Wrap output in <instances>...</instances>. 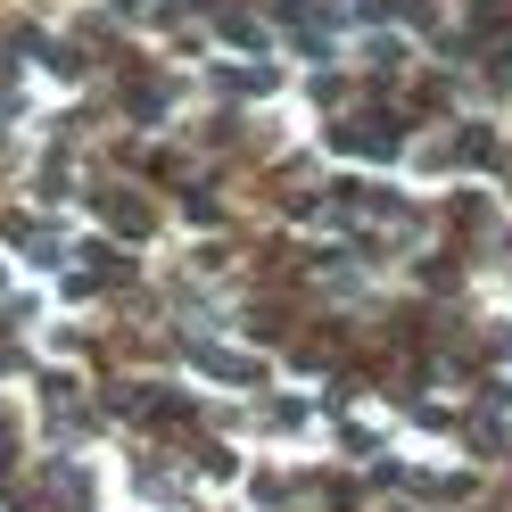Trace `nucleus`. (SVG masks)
Segmentation results:
<instances>
[{"label": "nucleus", "mask_w": 512, "mask_h": 512, "mask_svg": "<svg viewBox=\"0 0 512 512\" xmlns=\"http://www.w3.org/2000/svg\"><path fill=\"white\" fill-rule=\"evenodd\" d=\"M339 149H364V157H389V149H397V124H380V116H372V124H347V133H339Z\"/></svg>", "instance_id": "f257e3e1"}]
</instances>
